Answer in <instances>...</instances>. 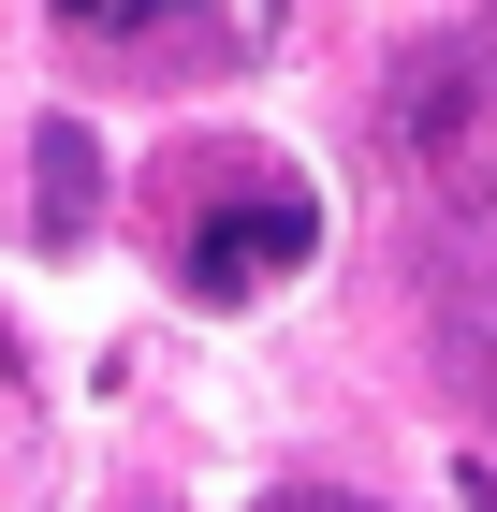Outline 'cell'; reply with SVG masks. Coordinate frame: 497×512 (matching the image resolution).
<instances>
[{
	"mask_svg": "<svg viewBox=\"0 0 497 512\" xmlns=\"http://www.w3.org/2000/svg\"><path fill=\"white\" fill-rule=\"evenodd\" d=\"M307 249H322V205H307V176H249V191L220 205L191 235V293H264V278H293Z\"/></svg>",
	"mask_w": 497,
	"mask_h": 512,
	"instance_id": "obj_2",
	"label": "cell"
},
{
	"mask_svg": "<svg viewBox=\"0 0 497 512\" xmlns=\"http://www.w3.org/2000/svg\"><path fill=\"white\" fill-rule=\"evenodd\" d=\"M30 176H44V249H88V220H103V147H88V118H44Z\"/></svg>",
	"mask_w": 497,
	"mask_h": 512,
	"instance_id": "obj_3",
	"label": "cell"
},
{
	"mask_svg": "<svg viewBox=\"0 0 497 512\" xmlns=\"http://www.w3.org/2000/svg\"><path fill=\"white\" fill-rule=\"evenodd\" d=\"M264 512H381V498H322V483H278Z\"/></svg>",
	"mask_w": 497,
	"mask_h": 512,
	"instance_id": "obj_5",
	"label": "cell"
},
{
	"mask_svg": "<svg viewBox=\"0 0 497 512\" xmlns=\"http://www.w3.org/2000/svg\"><path fill=\"white\" fill-rule=\"evenodd\" d=\"M483 118H497V15H468L454 44H410L395 59V147L410 161H454Z\"/></svg>",
	"mask_w": 497,
	"mask_h": 512,
	"instance_id": "obj_1",
	"label": "cell"
},
{
	"mask_svg": "<svg viewBox=\"0 0 497 512\" xmlns=\"http://www.w3.org/2000/svg\"><path fill=\"white\" fill-rule=\"evenodd\" d=\"M59 30H103V44H147V30H191V0H59Z\"/></svg>",
	"mask_w": 497,
	"mask_h": 512,
	"instance_id": "obj_4",
	"label": "cell"
}]
</instances>
